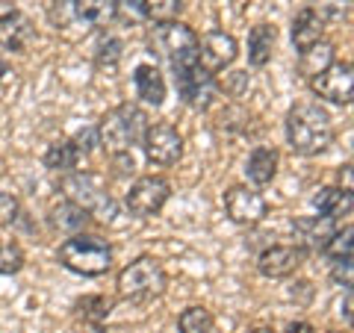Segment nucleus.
Masks as SVG:
<instances>
[{
	"instance_id": "obj_1",
	"label": "nucleus",
	"mask_w": 354,
	"mask_h": 333,
	"mask_svg": "<svg viewBox=\"0 0 354 333\" xmlns=\"http://www.w3.org/2000/svg\"><path fill=\"white\" fill-rule=\"evenodd\" d=\"M286 145L298 157H319L334 142V121L319 101H298L286 113Z\"/></svg>"
},
{
	"instance_id": "obj_24",
	"label": "nucleus",
	"mask_w": 354,
	"mask_h": 333,
	"mask_svg": "<svg viewBox=\"0 0 354 333\" xmlns=\"http://www.w3.org/2000/svg\"><path fill=\"white\" fill-rule=\"evenodd\" d=\"M74 15L88 27H106L115 21V0H74Z\"/></svg>"
},
{
	"instance_id": "obj_31",
	"label": "nucleus",
	"mask_w": 354,
	"mask_h": 333,
	"mask_svg": "<svg viewBox=\"0 0 354 333\" xmlns=\"http://www.w3.org/2000/svg\"><path fill=\"white\" fill-rule=\"evenodd\" d=\"M145 3V12L148 18L160 21H177V15L183 12V0H142Z\"/></svg>"
},
{
	"instance_id": "obj_32",
	"label": "nucleus",
	"mask_w": 354,
	"mask_h": 333,
	"mask_svg": "<svg viewBox=\"0 0 354 333\" xmlns=\"http://www.w3.org/2000/svg\"><path fill=\"white\" fill-rule=\"evenodd\" d=\"M21 213V201L15 192H6V189H0V227L12 225Z\"/></svg>"
},
{
	"instance_id": "obj_22",
	"label": "nucleus",
	"mask_w": 354,
	"mask_h": 333,
	"mask_svg": "<svg viewBox=\"0 0 354 333\" xmlns=\"http://www.w3.org/2000/svg\"><path fill=\"white\" fill-rule=\"evenodd\" d=\"M80 162H83V153L71 139H57L48 151H44V165H48L50 171H57V174L80 171Z\"/></svg>"
},
{
	"instance_id": "obj_4",
	"label": "nucleus",
	"mask_w": 354,
	"mask_h": 333,
	"mask_svg": "<svg viewBox=\"0 0 354 333\" xmlns=\"http://www.w3.org/2000/svg\"><path fill=\"white\" fill-rule=\"evenodd\" d=\"M118 298H124L130 304H148L153 298H160L169 286V274H165L162 263L153 257H139L127 263L118 272Z\"/></svg>"
},
{
	"instance_id": "obj_36",
	"label": "nucleus",
	"mask_w": 354,
	"mask_h": 333,
	"mask_svg": "<svg viewBox=\"0 0 354 333\" xmlns=\"http://www.w3.org/2000/svg\"><path fill=\"white\" fill-rule=\"evenodd\" d=\"M230 77H234V86H230V88H227V92H230V95H239V92H242V88H245V86H248V74H245V71H234V74H230Z\"/></svg>"
},
{
	"instance_id": "obj_13",
	"label": "nucleus",
	"mask_w": 354,
	"mask_h": 333,
	"mask_svg": "<svg viewBox=\"0 0 354 333\" xmlns=\"http://www.w3.org/2000/svg\"><path fill=\"white\" fill-rule=\"evenodd\" d=\"M337 221H330L325 216H301L292 221V233H295V245L304 254H325L337 233Z\"/></svg>"
},
{
	"instance_id": "obj_3",
	"label": "nucleus",
	"mask_w": 354,
	"mask_h": 333,
	"mask_svg": "<svg viewBox=\"0 0 354 333\" xmlns=\"http://www.w3.org/2000/svg\"><path fill=\"white\" fill-rule=\"evenodd\" d=\"M59 263L74 274L101 277L113 269V245L97 233H77L59 245Z\"/></svg>"
},
{
	"instance_id": "obj_6",
	"label": "nucleus",
	"mask_w": 354,
	"mask_h": 333,
	"mask_svg": "<svg viewBox=\"0 0 354 333\" xmlns=\"http://www.w3.org/2000/svg\"><path fill=\"white\" fill-rule=\"evenodd\" d=\"M151 53L169 59L171 68L186 62H198V32L180 21H160L148 36Z\"/></svg>"
},
{
	"instance_id": "obj_23",
	"label": "nucleus",
	"mask_w": 354,
	"mask_h": 333,
	"mask_svg": "<svg viewBox=\"0 0 354 333\" xmlns=\"http://www.w3.org/2000/svg\"><path fill=\"white\" fill-rule=\"evenodd\" d=\"M274 44H278V30L272 24H257L248 32V62L254 68H263V65L272 62Z\"/></svg>"
},
{
	"instance_id": "obj_11",
	"label": "nucleus",
	"mask_w": 354,
	"mask_h": 333,
	"mask_svg": "<svg viewBox=\"0 0 354 333\" xmlns=\"http://www.w3.org/2000/svg\"><path fill=\"white\" fill-rule=\"evenodd\" d=\"M236 57H239V44L225 30H209L198 39V65L209 74L230 68L236 62Z\"/></svg>"
},
{
	"instance_id": "obj_16",
	"label": "nucleus",
	"mask_w": 354,
	"mask_h": 333,
	"mask_svg": "<svg viewBox=\"0 0 354 333\" xmlns=\"http://www.w3.org/2000/svg\"><path fill=\"white\" fill-rule=\"evenodd\" d=\"M92 216L86 213L83 207H77L74 201H59V204H53L50 207V216H48V225L62 233V236H77V233H86V227L92 225Z\"/></svg>"
},
{
	"instance_id": "obj_40",
	"label": "nucleus",
	"mask_w": 354,
	"mask_h": 333,
	"mask_svg": "<svg viewBox=\"0 0 354 333\" xmlns=\"http://www.w3.org/2000/svg\"><path fill=\"white\" fill-rule=\"evenodd\" d=\"M330 333H342V330H330Z\"/></svg>"
},
{
	"instance_id": "obj_21",
	"label": "nucleus",
	"mask_w": 354,
	"mask_h": 333,
	"mask_svg": "<svg viewBox=\"0 0 354 333\" xmlns=\"http://www.w3.org/2000/svg\"><path fill=\"white\" fill-rule=\"evenodd\" d=\"M330 62H337V48H334V41H316L313 48H307L301 57H298V74L304 77V80L310 83L313 77H319Z\"/></svg>"
},
{
	"instance_id": "obj_5",
	"label": "nucleus",
	"mask_w": 354,
	"mask_h": 333,
	"mask_svg": "<svg viewBox=\"0 0 354 333\" xmlns=\"http://www.w3.org/2000/svg\"><path fill=\"white\" fill-rule=\"evenodd\" d=\"M62 192L68 201H74L77 207H83L88 216L97 221H113L115 218V201L113 195L106 192V183L92 171H74L65 174L62 180Z\"/></svg>"
},
{
	"instance_id": "obj_7",
	"label": "nucleus",
	"mask_w": 354,
	"mask_h": 333,
	"mask_svg": "<svg viewBox=\"0 0 354 333\" xmlns=\"http://www.w3.org/2000/svg\"><path fill=\"white\" fill-rule=\"evenodd\" d=\"M174 71V86H177V95L180 101L192 109H209L216 101V92H218V83L216 77L204 71L198 62H186V65H177Z\"/></svg>"
},
{
	"instance_id": "obj_28",
	"label": "nucleus",
	"mask_w": 354,
	"mask_h": 333,
	"mask_svg": "<svg viewBox=\"0 0 354 333\" xmlns=\"http://www.w3.org/2000/svg\"><path fill=\"white\" fill-rule=\"evenodd\" d=\"M310 9L325 24H348V18H351V0H313Z\"/></svg>"
},
{
	"instance_id": "obj_30",
	"label": "nucleus",
	"mask_w": 354,
	"mask_h": 333,
	"mask_svg": "<svg viewBox=\"0 0 354 333\" xmlns=\"http://www.w3.org/2000/svg\"><path fill=\"white\" fill-rule=\"evenodd\" d=\"M115 21H121L124 27H139L148 21L145 3L142 0H115Z\"/></svg>"
},
{
	"instance_id": "obj_29",
	"label": "nucleus",
	"mask_w": 354,
	"mask_h": 333,
	"mask_svg": "<svg viewBox=\"0 0 354 333\" xmlns=\"http://www.w3.org/2000/svg\"><path fill=\"white\" fill-rule=\"evenodd\" d=\"M24 269V248L15 239L0 236V274H18Z\"/></svg>"
},
{
	"instance_id": "obj_12",
	"label": "nucleus",
	"mask_w": 354,
	"mask_h": 333,
	"mask_svg": "<svg viewBox=\"0 0 354 333\" xmlns=\"http://www.w3.org/2000/svg\"><path fill=\"white\" fill-rule=\"evenodd\" d=\"M225 209L234 225H242V227H254L260 225V221L266 218V213H269V204H266V198L257 192V189L251 186H230L225 192Z\"/></svg>"
},
{
	"instance_id": "obj_27",
	"label": "nucleus",
	"mask_w": 354,
	"mask_h": 333,
	"mask_svg": "<svg viewBox=\"0 0 354 333\" xmlns=\"http://www.w3.org/2000/svg\"><path fill=\"white\" fill-rule=\"evenodd\" d=\"M177 327L180 333H213V313L207 307H186L177 316Z\"/></svg>"
},
{
	"instance_id": "obj_26",
	"label": "nucleus",
	"mask_w": 354,
	"mask_h": 333,
	"mask_svg": "<svg viewBox=\"0 0 354 333\" xmlns=\"http://www.w3.org/2000/svg\"><path fill=\"white\" fill-rule=\"evenodd\" d=\"M74 310H77V316H80L83 321H88V325L97 327L101 321L109 318V313H113V301L104 298V295H86V298H80V301L74 304Z\"/></svg>"
},
{
	"instance_id": "obj_25",
	"label": "nucleus",
	"mask_w": 354,
	"mask_h": 333,
	"mask_svg": "<svg viewBox=\"0 0 354 333\" xmlns=\"http://www.w3.org/2000/svg\"><path fill=\"white\" fill-rule=\"evenodd\" d=\"M121 57H124V44H121V39L113 36V32H97V39L92 44V59H95L97 68L113 71L121 62Z\"/></svg>"
},
{
	"instance_id": "obj_10",
	"label": "nucleus",
	"mask_w": 354,
	"mask_h": 333,
	"mask_svg": "<svg viewBox=\"0 0 354 333\" xmlns=\"http://www.w3.org/2000/svg\"><path fill=\"white\" fill-rule=\"evenodd\" d=\"M310 88H313L316 97H322V101H328V104L348 106L351 95H354V68H351V62H330L322 74L310 80Z\"/></svg>"
},
{
	"instance_id": "obj_18",
	"label": "nucleus",
	"mask_w": 354,
	"mask_h": 333,
	"mask_svg": "<svg viewBox=\"0 0 354 333\" xmlns=\"http://www.w3.org/2000/svg\"><path fill=\"white\" fill-rule=\"evenodd\" d=\"M313 207L319 209V216H325L330 221H339L351 216V189L342 186H322L313 195Z\"/></svg>"
},
{
	"instance_id": "obj_2",
	"label": "nucleus",
	"mask_w": 354,
	"mask_h": 333,
	"mask_svg": "<svg viewBox=\"0 0 354 333\" xmlns=\"http://www.w3.org/2000/svg\"><path fill=\"white\" fill-rule=\"evenodd\" d=\"M145 130H148V115L136 104H121L101 118L97 139L113 157V153H130L136 145H142Z\"/></svg>"
},
{
	"instance_id": "obj_33",
	"label": "nucleus",
	"mask_w": 354,
	"mask_h": 333,
	"mask_svg": "<svg viewBox=\"0 0 354 333\" xmlns=\"http://www.w3.org/2000/svg\"><path fill=\"white\" fill-rule=\"evenodd\" d=\"M71 142H74L77 148H80L83 157H88V153H92L97 145H101V139H97V127H83Z\"/></svg>"
},
{
	"instance_id": "obj_19",
	"label": "nucleus",
	"mask_w": 354,
	"mask_h": 333,
	"mask_svg": "<svg viewBox=\"0 0 354 333\" xmlns=\"http://www.w3.org/2000/svg\"><path fill=\"white\" fill-rule=\"evenodd\" d=\"M133 86H136V95L151 106H162L165 101V80L162 71L157 65H136L133 71Z\"/></svg>"
},
{
	"instance_id": "obj_8",
	"label": "nucleus",
	"mask_w": 354,
	"mask_h": 333,
	"mask_svg": "<svg viewBox=\"0 0 354 333\" xmlns=\"http://www.w3.org/2000/svg\"><path fill=\"white\" fill-rule=\"evenodd\" d=\"M142 151H145V160L151 165L171 169L183 157V136L169 121H157V124H148L145 136H142Z\"/></svg>"
},
{
	"instance_id": "obj_14",
	"label": "nucleus",
	"mask_w": 354,
	"mask_h": 333,
	"mask_svg": "<svg viewBox=\"0 0 354 333\" xmlns=\"http://www.w3.org/2000/svg\"><path fill=\"white\" fill-rule=\"evenodd\" d=\"M307 254L298 245H269L257 257V272L269 280H283L304 265Z\"/></svg>"
},
{
	"instance_id": "obj_37",
	"label": "nucleus",
	"mask_w": 354,
	"mask_h": 333,
	"mask_svg": "<svg viewBox=\"0 0 354 333\" xmlns=\"http://www.w3.org/2000/svg\"><path fill=\"white\" fill-rule=\"evenodd\" d=\"M286 333H316V327L310 325V321H292V325L286 327Z\"/></svg>"
},
{
	"instance_id": "obj_34",
	"label": "nucleus",
	"mask_w": 354,
	"mask_h": 333,
	"mask_svg": "<svg viewBox=\"0 0 354 333\" xmlns=\"http://www.w3.org/2000/svg\"><path fill=\"white\" fill-rule=\"evenodd\" d=\"M330 277L339 283V286H351V260H334L330 263Z\"/></svg>"
},
{
	"instance_id": "obj_35",
	"label": "nucleus",
	"mask_w": 354,
	"mask_h": 333,
	"mask_svg": "<svg viewBox=\"0 0 354 333\" xmlns=\"http://www.w3.org/2000/svg\"><path fill=\"white\" fill-rule=\"evenodd\" d=\"M109 160H113L118 177H127V174H133V169H136V162H133V153H113Z\"/></svg>"
},
{
	"instance_id": "obj_9",
	"label": "nucleus",
	"mask_w": 354,
	"mask_h": 333,
	"mask_svg": "<svg viewBox=\"0 0 354 333\" xmlns=\"http://www.w3.org/2000/svg\"><path fill=\"white\" fill-rule=\"evenodd\" d=\"M169 195H171V183L165 180V177L145 174V177H139V180H133L124 204L136 218H151L165 207Z\"/></svg>"
},
{
	"instance_id": "obj_39",
	"label": "nucleus",
	"mask_w": 354,
	"mask_h": 333,
	"mask_svg": "<svg viewBox=\"0 0 354 333\" xmlns=\"http://www.w3.org/2000/svg\"><path fill=\"white\" fill-rule=\"evenodd\" d=\"M248 333H274L272 327H254V330H248Z\"/></svg>"
},
{
	"instance_id": "obj_38",
	"label": "nucleus",
	"mask_w": 354,
	"mask_h": 333,
	"mask_svg": "<svg viewBox=\"0 0 354 333\" xmlns=\"http://www.w3.org/2000/svg\"><path fill=\"white\" fill-rule=\"evenodd\" d=\"M6 74H9V65H6V59H3V57H0V83L6 80Z\"/></svg>"
},
{
	"instance_id": "obj_15",
	"label": "nucleus",
	"mask_w": 354,
	"mask_h": 333,
	"mask_svg": "<svg viewBox=\"0 0 354 333\" xmlns=\"http://www.w3.org/2000/svg\"><path fill=\"white\" fill-rule=\"evenodd\" d=\"M32 36H36V27H32V21L21 9L0 15V48L12 53H24L30 48Z\"/></svg>"
},
{
	"instance_id": "obj_20",
	"label": "nucleus",
	"mask_w": 354,
	"mask_h": 333,
	"mask_svg": "<svg viewBox=\"0 0 354 333\" xmlns=\"http://www.w3.org/2000/svg\"><path fill=\"white\" fill-rule=\"evenodd\" d=\"M278 162H281V153L274 148H254L251 157L245 162V174L254 186H269L274 180V174H278Z\"/></svg>"
},
{
	"instance_id": "obj_17",
	"label": "nucleus",
	"mask_w": 354,
	"mask_h": 333,
	"mask_svg": "<svg viewBox=\"0 0 354 333\" xmlns=\"http://www.w3.org/2000/svg\"><path fill=\"white\" fill-rule=\"evenodd\" d=\"M290 36H292L295 50H298V53H304L307 48H313L316 41H322V36H325V21L319 18L310 6H304V9H298L295 18H292Z\"/></svg>"
}]
</instances>
